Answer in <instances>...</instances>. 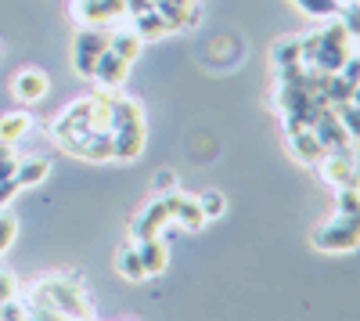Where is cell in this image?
Returning <instances> with one entry per match:
<instances>
[{"label":"cell","mask_w":360,"mask_h":321,"mask_svg":"<svg viewBox=\"0 0 360 321\" xmlns=\"http://www.w3.org/2000/svg\"><path fill=\"white\" fill-rule=\"evenodd\" d=\"M303 51V69H321V73H339L349 58V29L342 25V18L335 15L324 29L299 40Z\"/></svg>","instance_id":"6da1fadb"},{"label":"cell","mask_w":360,"mask_h":321,"mask_svg":"<svg viewBox=\"0 0 360 321\" xmlns=\"http://www.w3.org/2000/svg\"><path fill=\"white\" fill-rule=\"evenodd\" d=\"M108 130H112V149L119 163H134L144 152V112L134 98L115 94Z\"/></svg>","instance_id":"7a4b0ae2"},{"label":"cell","mask_w":360,"mask_h":321,"mask_svg":"<svg viewBox=\"0 0 360 321\" xmlns=\"http://www.w3.org/2000/svg\"><path fill=\"white\" fill-rule=\"evenodd\" d=\"M112 44V29L108 25H83L76 40H72V65L79 76H94V65L98 58L108 51Z\"/></svg>","instance_id":"3957f363"},{"label":"cell","mask_w":360,"mask_h":321,"mask_svg":"<svg viewBox=\"0 0 360 321\" xmlns=\"http://www.w3.org/2000/svg\"><path fill=\"white\" fill-rule=\"evenodd\" d=\"M314 246L324 253H346L360 246V210L356 213H335L332 224L314 231Z\"/></svg>","instance_id":"277c9868"},{"label":"cell","mask_w":360,"mask_h":321,"mask_svg":"<svg viewBox=\"0 0 360 321\" xmlns=\"http://www.w3.org/2000/svg\"><path fill=\"white\" fill-rule=\"evenodd\" d=\"M169 220H173V213H169V199L159 195L155 202H148L144 213L137 217V224H134V242H141V239H159Z\"/></svg>","instance_id":"5b68a950"},{"label":"cell","mask_w":360,"mask_h":321,"mask_svg":"<svg viewBox=\"0 0 360 321\" xmlns=\"http://www.w3.org/2000/svg\"><path fill=\"white\" fill-rule=\"evenodd\" d=\"M72 11L83 25H108L127 15V0H76Z\"/></svg>","instance_id":"8992f818"},{"label":"cell","mask_w":360,"mask_h":321,"mask_svg":"<svg viewBox=\"0 0 360 321\" xmlns=\"http://www.w3.org/2000/svg\"><path fill=\"white\" fill-rule=\"evenodd\" d=\"M288 149L295 156V163H303V166H321V159L328 156V149L317 141L314 127H303V130H292L288 134Z\"/></svg>","instance_id":"52a82bcc"},{"label":"cell","mask_w":360,"mask_h":321,"mask_svg":"<svg viewBox=\"0 0 360 321\" xmlns=\"http://www.w3.org/2000/svg\"><path fill=\"white\" fill-rule=\"evenodd\" d=\"M127 73H130V62L127 58H119L112 47L98 58V65H94V80L98 87H108V91H119V87H123V80H127Z\"/></svg>","instance_id":"ba28073f"},{"label":"cell","mask_w":360,"mask_h":321,"mask_svg":"<svg viewBox=\"0 0 360 321\" xmlns=\"http://www.w3.org/2000/svg\"><path fill=\"white\" fill-rule=\"evenodd\" d=\"M166 199H169V213H173V220H176L180 227H184V231H202L205 213H202V206H198V199L180 195L176 188H173V191H166Z\"/></svg>","instance_id":"9c48e42d"},{"label":"cell","mask_w":360,"mask_h":321,"mask_svg":"<svg viewBox=\"0 0 360 321\" xmlns=\"http://www.w3.org/2000/svg\"><path fill=\"white\" fill-rule=\"evenodd\" d=\"M11 91H15V98H18V101H25V105H37V101H44V98H47V91H51V80H47L40 69H25V73H18V76H15Z\"/></svg>","instance_id":"30bf717a"},{"label":"cell","mask_w":360,"mask_h":321,"mask_svg":"<svg viewBox=\"0 0 360 321\" xmlns=\"http://www.w3.org/2000/svg\"><path fill=\"white\" fill-rule=\"evenodd\" d=\"M134 246H137V256H141L144 278H155V275H162V271H166L169 246H166V239H162V235H159V239H141V242H134Z\"/></svg>","instance_id":"8fae6325"},{"label":"cell","mask_w":360,"mask_h":321,"mask_svg":"<svg viewBox=\"0 0 360 321\" xmlns=\"http://www.w3.org/2000/svg\"><path fill=\"white\" fill-rule=\"evenodd\" d=\"M155 11L166 18L169 29H184L195 22L198 8H195V0H155Z\"/></svg>","instance_id":"7c38bea8"},{"label":"cell","mask_w":360,"mask_h":321,"mask_svg":"<svg viewBox=\"0 0 360 321\" xmlns=\"http://www.w3.org/2000/svg\"><path fill=\"white\" fill-rule=\"evenodd\" d=\"M274 69L278 76L281 73H292V69H303V51H299V40H278L274 44Z\"/></svg>","instance_id":"4fadbf2b"},{"label":"cell","mask_w":360,"mask_h":321,"mask_svg":"<svg viewBox=\"0 0 360 321\" xmlns=\"http://www.w3.org/2000/svg\"><path fill=\"white\" fill-rule=\"evenodd\" d=\"M134 33H137L141 40H159V37L169 33V25H166V18L152 8V11H144V15H134Z\"/></svg>","instance_id":"5bb4252c"},{"label":"cell","mask_w":360,"mask_h":321,"mask_svg":"<svg viewBox=\"0 0 360 321\" xmlns=\"http://www.w3.org/2000/svg\"><path fill=\"white\" fill-rule=\"evenodd\" d=\"M29 127H33V120H29L25 112H4L0 115V141L4 144H15L29 134Z\"/></svg>","instance_id":"9a60e30c"},{"label":"cell","mask_w":360,"mask_h":321,"mask_svg":"<svg viewBox=\"0 0 360 321\" xmlns=\"http://www.w3.org/2000/svg\"><path fill=\"white\" fill-rule=\"evenodd\" d=\"M47 173H51V163L47 159H25L15 170V181H18V188H33V184H40L47 177Z\"/></svg>","instance_id":"2e32d148"},{"label":"cell","mask_w":360,"mask_h":321,"mask_svg":"<svg viewBox=\"0 0 360 321\" xmlns=\"http://www.w3.org/2000/svg\"><path fill=\"white\" fill-rule=\"evenodd\" d=\"M115 271L123 275L127 282H144V268H141L137 246H127V249H119V256H115Z\"/></svg>","instance_id":"e0dca14e"},{"label":"cell","mask_w":360,"mask_h":321,"mask_svg":"<svg viewBox=\"0 0 360 321\" xmlns=\"http://www.w3.org/2000/svg\"><path fill=\"white\" fill-rule=\"evenodd\" d=\"M295 8L314 18H335L342 11V0H295Z\"/></svg>","instance_id":"ac0fdd59"},{"label":"cell","mask_w":360,"mask_h":321,"mask_svg":"<svg viewBox=\"0 0 360 321\" xmlns=\"http://www.w3.org/2000/svg\"><path fill=\"white\" fill-rule=\"evenodd\" d=\"M335 115L342 130L349 134V141H360V105L356 101H346V105H335Z\"/></svg>","instance_id":"d6986e66"},{"label":"cell","mask_w":360,"mask_h":321,"mask_svg":"<svg viewBox=\"0 0 360 321\" xmlns=\"http://www.w3.org/2000/svg\"><path fill=\"white\" fill-rule=\"evenodd\" d=\"M141 44H144V40H141L137 33H112V44H108V47H112L119 58H127V62L134 65V58H137Z\"/></svg>","instance_id":"ffe728a7"},{"label":"cell","mask_w":360,"mask_h":321,"mask_svg":"<svg viewBox=\"0 0 360 321\" xmlns=\"http://www.w3.org/2000/svg\"><path fill=\"white\" fill-rule=\"evenodd\" d=\"M198 206H202L205 220H217V217H224V210H227V199H224L220 191H205V195L198 199Z\"/></svg>","instance_id":"44dd1931"},{"label":"cell","mask_w":360,"mask_h":321,"mask_svg":"<svg viewBox=\"0 0 360 321\" xmlns=\"http://www.w3.org/2000/svg\"><path fill=\"white\" fill-rule=\"evenodd\" d=\"M15 235H18V220H15L8 210H0V253H8V249H11Z\"/></svg>","instance_id":"7402d4cb"},{"label":"cell","mask_w":360,"mask_h":321,"mask_svg":"<svg viewBox=\"0 0 360 321\" xmlns=\"http://www.w3.org/2000/svg\"><path fill=\"white\" fill-rule=\"evenodd\" d=\"M360 210V188H339V213H356Z\"/></svg>","instance_id":"603a6c76"},{"label":"cell","mask_w":360,"mask_h":321,"mask_svg":"<svg viewBox=\"0 0 360 321\" xmlns=\"http://www.w3.org/2000/svg\"><path fill=\"white\" fill-rule=\"evenodd\" d=\"M18 191H22V188H18V181H15V177H11V181H0V210H4Z\"/></svg>","instance_id":"cb8c5ba5"},{"label":"cell","mask_w":360,"mask_h":321,"mask_svg":"<svg viewBox=\"0 0 360 321\" xmlns=\"http://www.w3.org/2000/svg\"><path fill=\"white\" fill-rule=\"evenodd\" d=\"M15 300V278L11 275H0V303Z\"/></svg>","instance_id":"d4e9b609"},{"label":"cell","mask_w":360,"mask_h":321,"mask_svg":"<svg viewBox=\"0 0 360 321\" xmlns=\"http://www.w3.org/2000/svg\"><path fill=\"white\" fill-rule=\"evenodd\" d=\"M155 188L166 195V191H173L176 188V177H173V173L169 170H159V177H155Z\"/></svg>","instance_id":"484cf974"},{"label":"cell","mask_w":360,"mask_h":321,"mask_svg":"<svg viewBox=\"0 0 360 321\" xmlns=\"http://www.w3.org/2000/svg\"><path fill=\"white\" fill-rule=\"evenodd\" d=\"M15 170H18V163L8 156V159H0V181H11L15 177Z\"/></svg>","instance_id":"4316f807"},{"label":"cell","mask_w":360,"mask_h":321,"mask_svg":"<svg viewBox=\"0 0 360 321\" xmlns=\"http://www.w3.org/2000/svg\"><path fill=\"white\" fill-rule=\"evenodd\" d=\"M11 156V144H4V141H0V159H8Z\"/></svg>","instance_id":"83f0119b"}]
</instances>
